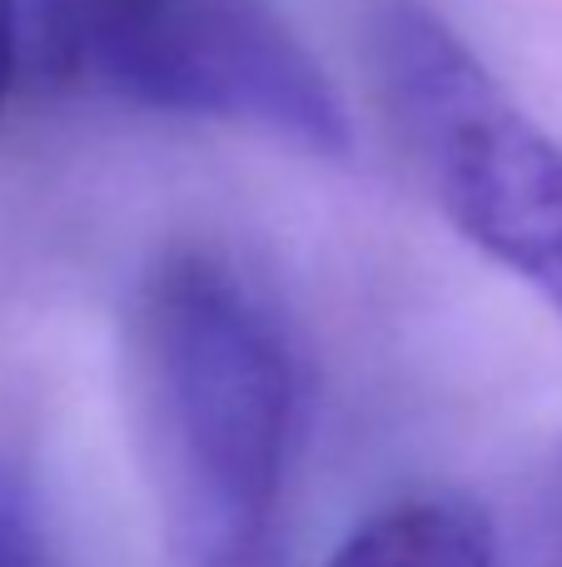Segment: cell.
I'll use <instances>...</instances> for the list:
<instances>
[{
    "label": "cell",
    "instance_id": "5",
    "mask_svg": "<svg viewBox=\"0 0 562 567\" xmlns=\"http://www.w3.org/2000/svg\"><path fill=\"white\" fill-rule=\"evenodd\" d=\"M0 567H45V548L35 538L25 503L0 483Z\"/></svg>",
    "mask_w": 562,
    "mask_h": 567
},
{
    "label": "cell",
    "instance_id": "7",
    "mask_svg": "<svg viewBox=\"0 0 562 567\" xmlns=\"http://www.w3.org/2000/svg\"><path fill=\"white\" fill-rule=\"evenodd\" d=\"M553 513H558V543H562V453H558V488H553Z\"/></svg>",
    "mask_w": 562,
    "mask_h": 567
},
{
    "label": "cell",
    "instance_id": "2",
    "mask_svg": "<svg viewBox=\"0 0 562 567\" xmlns=\"http://www.w3.org/2000/svg\"><path fill=\"white\" fill-rule=\"evenodd\" d=\"M40 55L70 90L254 130L304 155L354 150L344 100L274 0H40Z\"/></svg>",
    "mask_w": 562,
    "mask_h": 567
},
{
    "label": "cell",
    "instance_id": "1",
    "mask_svg": "<svg viewBox=\"0 0 562 567\" xmlns=\"http://www.w3.org/2000/svg\"><path fill=\"white\" fill-rule=\"evenodd\" d=\"M149 498L179 567H259L299 429V359L269 293L205 245L165 249L125 323Z\"/></svg>",
    "mask_w": 562,
    "mask_h": 567
},
{
    "label": "cell",
    "instance_id": "4",
    "mask_svg": "<svg viewBox=\"0 0 562 567\" xmlns=\"http://www.w3.org/2000/svg\"><path fill=\"white\" fill-rule=\"evenodd\" d=\"M324 567H498V538L478 503L414 493L358 523Z\"/></svg>",
    "mask_w": 562,
    "mask_h": 567
},
{
    "label": "cell",
    "instance_id": "3",
    "mask_svg": "<svg viewBox=\"0 0 562 567\" xmlns=\"http://www.w3.org/2000/svg\"><path fill=\"white\" fill-rule=\"evenodd\" d=\"M368 55L438 209L562 313V145L428 0H368Z\"/></svg>",
    "mask_w": 562,
    "mask_h": 567
},
{
    "label": "cell",
    "instance_id": "6",
    "mask_svg": "<svg viewBox=\"0 0 562 567\" xmlns=\"http://www.w3.org/2000/svg\"><path fill=\"white\" fill-rule=\"evenodd\" d=\"M15 80V0H0V105Z\"/></svg>",
    "mask_w": 562,
    "mask_h": 567
}]
</instances>
